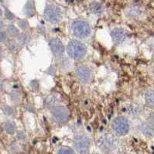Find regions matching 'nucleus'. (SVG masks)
Segmentation results:
<instances>
[{
    "label": "nucleus",
    "mask_w": 154,
    "mask_h": 154,
    "mask_svg": "<svg viewBox=\"0 0 154 154\" xmlns=\"http://www.w3.org/2000/svg\"><path fill=\"white\" fill-rule=\"evenodd\" d=\"M67 54L71 59L79 60L83 59L87 54V47L80 40H71L66 47Z\"/></svg>",
    "instance_id": "obj_1"
},
{
    "label": "nucleus",
    "mask_w": 154,
    "mask_h": 154,
    "mask_svg": "<svg viewBox=\"0 0 154 154\" xmlns=\"http://www.w3.org/2000/svg\"><path fill=\"white\" fill-rule=\"evenodd\" d=\"M71 30L75 37L81 40L87 39L91 34V27L90 24L85 20H75L71 24Z\"/></svg>",
    "instance_id": "obj_2"
},
{
    "label": "nucleus",
    "mask_w": 154,
    "mask_h": 154,
    "mask_svg": "<svg viewBox=\"0 0 154 154\" xmlns=\"http://www.w3.org/2000/svg\"><path fill=\"white\" fill-rule=\"evenodd\" d=\"M44 17L50 23L57 24L61 21L63 18V12L60 6L54 4H49L44 9Z\"/></svg>",
    "instance_id": "obj_3"
},
{
    "label": "nucleus",
    "mask_w": 154,
    "mask_h": 154,
    "mask_svg": "<svg viewBox=\"0 0 154 154\" xmlns=\"http://www.w3.org/2000/svg\"><path fill=\"white\" fill-rule=\"evenodd\" d=\"M98 146L105 152H112L118 146V141L113 135L103 134L98 138Z\"/></svg>",
    "instance_id": "obj_4"
},
{
    "label": "nucleus",
    "mask_w": 154,
    "mask_h": 154,
    "mask_svg": "<svg viewBox=\"0 0 154 154\" xmlns=\"http://www.w3.org/2000/svg\"><path fill=\"white\" fill-rule=\"evenodd\" d=\"M112 129L116 136H125L129 132L130 123L127 118L124 116H119L116 117L112 122Z\"/></svg>",
    "instance_id": "obj_5"
},
{
    "label": "nucleus",
    "mask_w": 154,
    "mask_h": 154,
    "mask_svg": "<svg viewBox=\"0 0 154 154\" xmlns=\"http://www.w3.org/2000/svg\"><path fill=\"white\" fill-rule=\"evenodd\" d=\"M51 114L54 121L60 125H64L69 120V112L63 106H57L51 109Z\"/></svg>",
    "instance_id": "obj_6"
},
{
    "label": "nucleus",
    "mask_w": 154,
    "mask_h": 154,
    "mask_svg": "<svg viewBox=\"0 0 154 154\" xmlns=\"http://www.w3.org/2000/svg\"><path fill=\"white\" fill-rule=\"evenodd\" d=\"M74 146L79 153L86 154L89 151L91 143L88 138L85 135H77L74 136Z\"/></svg>",
    "instance_id": "obj_7"
},
{
    "label": "nucleus",
    "mask_w": 154,
    "mask_h": 154,
    "mask_svg": "<svg viewBox=\"0 0 154 154\" xmlns=\"http://www.w3.org/2000/svg\"><path fill=\"white\" fill-rule=\"evenodd\" d=\"M75 75L78 80L83 84H88L92 80V71L88 66H81L75 71Z\"/></svg>",
    "instance_id": "obj_8"
},
{
    "label": "nucleus",
    "mask_w": 154,
    "mask_h": 154,
    "mask_svg": "<svg viewBox=\"0 0 154 154\" xmlns=\"http://www.w3.org/2000/svg\"><path fill=\"white\" fill-rule=\"evenodd\" d=\"M49 47L54 55L61 56L65 51V47L61 40L57 37H54L49 40Z\"/></svg>",
    "instance_id": "obj_9"
},
{
    "label": "nucleus",
    "mask_w": 154,
    "mask_h": 154,
    "mask_svg": "<svg viewBox=\"0 0 154 154\" xmlns=\"http://www.w3.org/2000/svg\"><path fill=\"white\" fill-rule=\"evenodd\" d=\"M111 37L114 44L119 45L123 44L127 39V33L122 28H115L111 31Z\"/></svg>",
    "instance_id": "obj_10"
},
{
    "label": "nucleus",
    "mask_w": 154,
    "mask_h": 154,
    "mask_svg": "<svg viewBox=\"0 0 154 154\" xmlns=\"http://www.w3.org/2000/svg\"><path fill=\"white\" fill-rule=\"evenodd\" d=\"M127 112L130 116L133 118H137L140 117L143 112V109L139 105L136 104H130L127 108Z\"/></svg>",
    "instance_id": "obj_11"
},
{
    "label": "nucleus",
    "mask_w": 154,
    "mask_h": 154,
    "mask_svg": "<svg viewBox=\"0 0 154 154\" xmlns=\"http://www.w3.org/2000/svg\"><path fill=\"white\" fill-rule=\"evenodd\" d=\"M142 132L146 137H152L154 136V124L149 121L146 122L142 125Z\"/></svg>",
    "instance_id": "obj_12"
},
{
    "label": "nucleus",
    "mask_w": 154,
    "mask_h": 154,
    "mask_svg": "<svg viewBox=\"0 0 154 154\" xmlns=\"http://www.w3.org/2000/svg\"><path fill=\"white\" fill-rule=\"evenodd\" d=\"M60 103V99L56 95H50L47 97L46 100V106L50 109H53L54 108L57 107L58 104Z\"/></svg>",
    "instance_id": "obj_13"
},
{
    "label": "nucleus",
    "mask_w": 154,
    "mask_h": 154,
    "mask_svg": "<svg viewBox=\"0 0 154 154\" xmlns=\"http://www.w3.org/2000/svg\"><path fill=\"white\" fill-rule=\"evenodd\" d=\"M145 100L147 105L151 108H154V88H149L146 91Z\"/></svg>",
    "instance_id": "obj_14"
},
{
    "label": "nucleus",
    "mask_w": 154,
    "mask_h": 154,
    "mask_svg": "<svg viewBox=\"0 0 154 154\" xmlns=\"http://www.w3.org/2000/svg\"><path fill=\"white\" fill-rule=\"evenodd\" d=\"M31 39V36L29 33L27 32H23V33H20V36H18V40L21 45H27L29 43Z\"/></svg>",
    "instance_id": "obj_15"
},
{
    "label": "nucleus",
    "mask_w": 154,
    "mask_h": 154,
    "mask_svg": "<svg viewBox=\"0 0 154 154\" xmlns=\"http://www.w3.org/2000/svg\"><path fill=\"white\" fill-rule=\"evenodd\" d=\"M90 9L91 12L94 14L99 15L103 12V7L102 5L98 2H92L90 5Z\"/></svg>",
    "instance_id": "obj_16"
},
{
    "label": "nucleus",
    "mask_w": 154,
    "mask_h": 154,
    "mask_svg": "<svg viewBox=\"0 0 154 154\" xmlns=\"http://www.w3.org/2000/svg\"><path fill=\"white\" fill-rule=\"evenodd\" d=\"M7 33L11 36V37H18L20 36V31L17 26L14 25H9L7 26Z\"/></svg>",
    "instance_id": "obj_17"
},
{
    "label": "nucleus",
    "mask_w": 154,
    "mask_h": 154,
    "mask_svg": "<svg viewBox=\"0 0 154 154\" xmlns=\"http://www.w3.org/2000/svg\"><path fill=\"white\" fill-rule=\"evenodd\" d=\"M5 129H6V131L8 134L13 135L16 131V125H15V123L13 122L8 121L5 125Z\"/></svg>",
    "instance_id": "obj_18"
},
{
    "label": "nucleus",
    "mask_w": 154,
    "mask_h": 154,
    "mask_svg": "<svg viewBox=\"0 0 154 154\" xmlns=\"http://www.w3.org/2000/svg\"><path fill=\"white\" fill-rule=\"evenodd\" d=\"M6 46H7L9 51H11V52H16L18 50V43L16 40H9L7 42Z\"/></svg>",
    "instance_id": "obj_19"
},
{
    "label": "nucleus",
    "mask_w": 154,
    "mask_h": 154,
    "mask_svg": "<svg viewBox=\"0 0 154 154\" xmlns=\"http://www.w3.org/2000/svg\"><path fill=\"white\" fill-rule=\"evenodd\" d=\"M141 11L138 7H132L128 10V16L130 17H136L140 14Z\"/></svg>",
    "instance_id": "obj_20"
},
{
    "label": "nucleus",
    "mask_w": 154,
    "mask_h": 154,
    "mask_svg": "<svg viewBox=\"0 0 154 154\" xmlns=\"http://www.w3.org/2000/svg\"><path fill=\"white\" fill-rule=\"evenodd\" d=\"M20 94L17 91L14 90V91H12L11 93V101L15 104V105H17L20 102Z\"/></svg>",
    "instance_id": "obj_21"
},
{
    "label": "nucleus",
    "mask_w": 154,
    "mask_h": 154,
    "mask_svg": "<svg viewBox=\"0 0 154 154\" xmlns=\"http://www.w3.org/2000/svg\"><path fill=\"white\" fill-rule=\"evenodd\" d=\"M57 154H75L74 151L71 149V148L68 147H62V148L59 149V150L57 151Z\"/></svg>",
    "instance_id": "obj_22"
},
{
    "label": "nucleus",
    "mask_w": 154,
    "mask_h": 154,
    "mask_svg": "<svg viewBox=\"0 0 154 154\" xmlns=\"http://www.w3.org/2000/svg\"><path fill=\"white\" fill-rule=\"evenodd\" d=\"M19 27H20V29L25 30V29H26L29 27V23H28L27 21L25 20H20V22H19Z\"/></svg>",
    "instance_id": "obj_23"
},
{
    "label": "nucleus",
    "mask_w": 154,
    "mask_h": 154,
    "mask_svg": "<svg viewBox=\"0 0 154 154\" xmlns=\"http://www.w3.org/2000/svg\"><path fill=\"white\" fill-rule=\"evenodd\" d=\"M3 112L6 116H12L13 114V110L9 105H4L3 106Z\"/></svg>",
    "instance_id": "obj_24"
},
{
    "label": "nucleus",
    "mask_w": 154,
    "mask_h": 154,
    "mask_svg": "<svg viewBox=\"0 0 154 154\" xmlns=\"http://www.w3.org/2000/svg\"><path fill=\"white\" fill-rule=\"evenodd\" d=\"M6 40H7V33L3 31H0V43L6 41Z\"/></svg>",
    "instance_id": "obj_25"
},
{
    "label": "nucleus",
    "mask_w": 154,
    "mask_h": 154,
    "mask_svg": "<svg viewBox=\"0 0 154 154\" xmlns=\"http://www.w3.org/2000/svg\"><path fill=\"white\" fill-rule=\"evenodd\" d=\"M5 15H6V17L9 20H12L14 19V15L11 13V12H9V10H6L5 12Z\"/></svg>",
    "instance_id": "obj_26"
},
{
    "label": "nucleus",
    "mask_w": 154,
    "mask_h": 154,
    "mask_svg": "<svg viewBox=\"0 0 154 154\" xmlns=\"http://www.w3.org/2000/svg\"><path fill=\"white\" fill-rule=\"evenodd\" d=\"M148 121L151 122H152V123L154 124V112H151L150 114L149 115Z\"/></svg>",
    "instance_id": "obj_27"
},
{
    "label": "nucleus",
    "mask_w": 154,
    "mask_h": 154,
    "mask_svg": "<svg viewBox=\"0 0 154 154\" xmlns=\"http://www.w3.org/2000/svg\"><path fill=\"white\" fill-rule=\"evenodd\" d=\"M4 26V23L3 22H2V20H0V29H2V27Z\"/></svg>",
    "instance_id": "obj_28"
},
{
    "label": "nucleus",
    "mask_w": 154,
    "mask_h": 154,
    "mask_svg": "<svg viewBox=\"0 0 154 154\" xmlns=\"http://www.w3.org/2000/svg\"><path fill=\"white\" fill-rule=\"evenodd\" d=\"M2 48L0 47V59H1V57H2Z\"/></svg>",
    "instance_id": "obj_29"
},
{
    "label": "nucleus",
    "mask_w": 154,
    "mask_h": 154,
    "mask_svg": "<svg viewBox=\"0 0 154 154\" xmlns=\"http://www.w3.org/2000/svg\"><path fill=\"white\" fill-rule=\"evenodd\" d=\"M152 75H153V77H154V64H153V66H152Z\"/></svg>",
    "instance_id": "obj_30"
},
{
    "label": "nucleus",
    "mask_w": 154,
    "mask_h": 154,
    "mask_svg": "<svg viewBox=\"0 0 154 154\" xmlns=\"http://www.w3.org/2000/svg\"><path fill=\"white\" fill-rule=\"evenodd\" d=\"M1 15H2V9H0V17H1Z\"/></svg>",
    "instance_id": "obj_31"
}]
</instances>
